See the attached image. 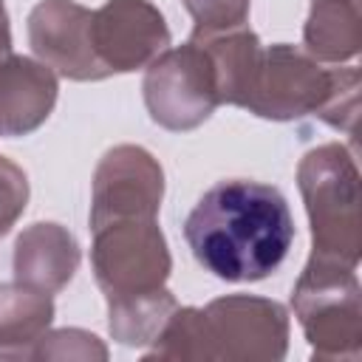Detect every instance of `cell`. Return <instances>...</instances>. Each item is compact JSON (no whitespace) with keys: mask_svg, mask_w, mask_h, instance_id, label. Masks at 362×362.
<instances>
[{"mask_svg":"<svg viewBox=\"0 0 362 362\" xmlns=\"http://www.w3.org/2000/svg\"><path fill=\"white\" fill-rule=\"evenodd\" d=\"M195 260L226 283L269 277L288 255L294 221L277 187L229 178L209 187L184 221Z\"/></svg>","mask_w":362,"mask_h":362,"instance_id":"6da1fadb","label":"cell"},{"mask_svg":"<svg viewBox=\"0 0 362 362\" xmlns=\"http://www.w3.org/2000/svg\"><path fill=\"white\" fill-rule=\"evenodd\" d=\"M305 198L314 255L348 266L359 260V173L354 153L342 144H322L297 167Z\"/></svg>","mask_w":362,"mask_h":362,"instance_id":"7a4b0ae2","label":"cell"},{"mask_svg":"<svg viewBox=\"0 0 362 362\" xmlns=\"http://www.w3.org/2000/svg\"><path fill=\"white\" fill-rule=\"evenodd\" d=\"M356 266L311 255L294 286V311L314 356H359L362 311Z\"/></svg>","mask_w":362,"mask_h":362,"instance_id":"3957f363","label":"cell"},{"mask_svg":"<svg viewBox=\"0 0 362 362\" xmlns=\"http://www.w3.org/2000/svg\"><path fill=\"white\" fill-rule=\"evenodd\" d=\"M90 260L107 303L161 291L173 266L156 218L139 215L93 226Z\"/></svg>","mask_w":362,"mask_h":362,"instance_id":"277c9868","label":"cell"},{"mask_svg":"<svg viewBox=\"0 0 362 362\" xmlns=\"http://www.w3.org/2000/svg\"><path fill=\"white\" fill-rule=\"evenodd\" d=\"M288 317L274 300L232 294L201 308L198 359H283Z\"/></svg>","mask_w":362,"mask_h":362,"instance_id":"5b68a950","label":"cell"},{"mask_svg":"<svg viewBox=\"0 0 362 362\" xmlns=\"http://www.w3.org/2000/svg\"><path fill=\"white\" fill-rule=\"evenodd\" d=\"M144 102L153 122L167 130H192L221 105L218 79L206 48L189 40L181 48L161 51L144 76Z\"/></svg>","mask_w":362,"mask_h":362,"instance_id":"8992f818","label":"cell"},{"mask_svg":"<svg viewBox=\"0 0 362 362\" xmlns=\"http://www.w3.org/2000/svg\"><path fill=\"white\" fill-rule=\"evenodd\" d=\"M334 88V71L317 65V59L294 45L260 48L255 62L243 105L263 119H300L305 113H320Z\"/></svg>","mask_w":362,"mask_h":362,"instance_id":"52a82bcc","label":"cell"},{"mask_svg":"<svg viewBox=\"0 0 362 362\" xmlns=\"http://www.w3.org/2000/svg\"><path fill=\"white\" fill-rule=\"evenodd\" d=\"M90 45L107 74L136 71L170 45L161 11L147 0H107L90 11Z\"/></svg>","mask_w":362,"mask_h":362,"instance_id":"ba28073f","label":"cell"},{"mask_svg":"<svg viewBox=\"0 0 362 362\" xmlns=\"http://www.w3.org/2000/svg\"><path fill=\"white\" fill-rule=\"evenodd\" d=\"M164 175L158 161L133 144L113 147L96 167L90 195V226L116 218H156L161 206Z\"/></svg>","mask_w":362,"mask_h":362,"instance_id":"9c48e42d","label":"cell"},{"mask_svg":"<svg viewBox=\"0 0 362 362\" xmlns=\"http://www.w3.org/2000/svg\"><path fill=\"white\" fill-rule=\"evenodd\" d=\"M28 40L34 54L68 79L110 76L90 45V11L74 0H42L28 17Z\"/></svg>","mask_w":362,"mask_h":362,"instance_id":"30bf717a","label":"cell"},{"mask_svg":"<svg viewBox=\"0 0 362 362\" xmlns=\"http://www.w3.org/2000/svg\"><path fill=\"white\" fill-rule=\"evenodd\" d=\"M57 102V76L45 62L8 54L0 59V136L37 130Z\"/></svg>","mask_w":362,"mask_h":362,"instance_id":"8fae6325","label":"cell"},{"mask_svg":"<svg viewBox=\"0 0 362 362\" xmlns=\"http://www.w3.org/2000/svg\"><path fill=\"white\" fill-rule=\"evenodd\" d=\"M79 266V246L71 232L59 223H34L28 226L14 246V274L20 283L59 291Z\"/></svg>","mask_w":362,"mask_h":362,"instance_id":"7c38bea8","label":"cell"},{"mask_svg":"<svg viewBox=\"0 0 362 362\" xmlns=\"http://www.w3.org/2000/svg\"><path fill=\"white\" fill-rule=\"evenodd\" d=\"M51 294L25 283L0 286V356H25V345L40 342L51 325Z\"/></svg>","mask_w":362,"mask_h":362,"instance_id":"4fadbf2b","label":"cell"},{"mask_svg":"<svg viewBox=\"0 0 362 362\" xmlns=\"http://www.w3.org/2000/svg\"><path fill=\"white\" fill-rule=\"evenodd\" d=\"M303 40L305 51L320 59L342 62L356 57L362 40L359 0H311Z\"/></svg>","mask_w":362,"mask_h":362,"instance_id":"5bb4252c","label":"cell"},{"mask_svg":"<svg viewBox=\"0 0 362 362\" xmlns=\"http://www.w3.org/2000/svg\"><path fill=\"white\" fill-rule=\"evenodd\" d=\"M107 311H110L113 339H119L124 345H144V342H156V337L167 325L170 314L175 311V300L167 288H161L147 297L107 303Z\"/></svg>","mask_w":362,"mask_h":362,"instance_id":"9a60e30c","label":"cell"},{"mask_svg":"<svg viewBox=\"0 0 362 362\" xmlns=\"http://www.w3.org/2000/svg\"><path fill=\"white\" fill-rule=\"evenodd\" d=\"M317 116L331 127L345 130L348 136L356 133V116H359V71L356 68H334V88Z\"/></svg>","mask_w":362,"mask_h":362,"instance_id":"2e32d148","label":"cell"},{"mask_svg":"<svg viewBox=\"0 0 362 362\" xmlns=\"http://www.w3.org/2000/svg\"><path fill=\"white\" fill-rule=\"evenodd\" d=\"M184 6L195 20L192 34H215L246 25L249 14V0H184Z\"/></svg>","mask_w":362,"mask_h":362,"instance_id":"e0dca14e","label":"cell"},{"mask_svg":"<svg viewBox=\"0 0 362 362\" xmlns=\"http://www.w3.org/2000/svg\"><path fill=\"white\" fill-rule=\"evenodd\" d=\"M28 201V181L25 173L0 156V238L11 229V223L23 215Z\"/></svg>","mask_w":362,"mask_h":362,"instance_id":"ac0fdd59","label":"cell"},{"mask_svg":"<svg viewBox=\"0 0 362 362\" xmlns=\"http://www.w3.org/2000/svg\"><path fill=\"white\" fill-rule=\"evenodd\" d=\"M11 54V31H8V17H6V8L0 3V59Z\"/></svg>","mask_w":362,"mask_h":362,"instance_id":"d6986e66","label":"cell"}]
</instances>
